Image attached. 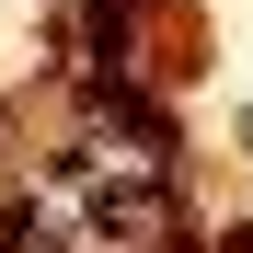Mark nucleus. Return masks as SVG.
Instances as JSON below:
<instances>
[{
    "instance_id": "1",
    "label": "nucleus",
    "mask_w": 253,
    "mask_h": 253,
    "mask_svg": "<svg viewBox=\"0 0 253 253\" xmlns=\"http://www.w3.org/2000/svg\"><path fill=\"white\" fill-rule=\"evenodd\" d=\"M230 253H253V230H230Z\"/></svg>"
}]
</instances>
